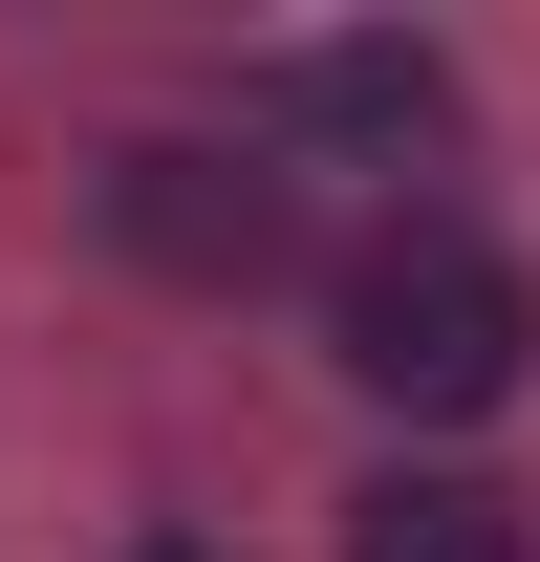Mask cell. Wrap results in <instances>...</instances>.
I'll return each instance as SVG.
<instances>
[{"mask_svg": "<svg viewBox=\"0 0 540 562\" xmlns=\"http://www.w3.org/2000/svg\"><path fill=\"white\" fill-rule=\"evenodd\" d=\"M346 390H368V412H497V390H519L540 368V281L497 260V238H454V216H410V238H368V260H346Z\"/></svg>", "mask_w": 540, "mask_h": 562, "instance_id": "6da1fadb", "label": "cell"}, {"mask_svg": "<svg viewBox=\"0 0 540 562\" xmlns=\"http://www.w3.org/2000/svg\"><path fill=\"white\" fill-rule=\"evenodd\" d=\"M109 238L173 281H260L281 260V173H238V151H109Z\"/></svg>", "mask_w": 540, "mask_h": 562, "instance_id": "7a4b0ae2", "label": "cell"}, {"mask_svg": "<svg viewBox=\"0 0 540 562\" xmlns=\"http://www.w3.org/2000/svg\"><path fill=\"white\" fill-rule=\"evenodd\" d=\"M260 109H281V131H454V66H432V44H281V66H260Z\"/></svg>", "mask_w": 540, "mask_h": 562, "instance_id": "3957f363", "label": "cell"}, {"mask_svg": "<svg viewBox=\"0 0 540 562\" xmlns=\"http://www.w3.org/2000/svg\"><path fill=\"white\" fill-rule=\"evenodd\" d=\"M346 562H519V497L497 476H368L346 497Z\"/></svg>", "mask_w": 540, "mask_h": 562, "instance_id": "277c9868", "label": "cell"}, {"mask_svg": "<svg viewBox=\"0 0 540 562\" xmlns=\"http://www.w3.org/2000/svg\"><path fill=\"white\" fill-rule=\"evenodd\" d=\"M151 562H173V541H151Z\"/></svg>", "mask_w": 540, "mask_h": 562, "instance_id": "5b68a950", "label": "cell"}]
</instances>
